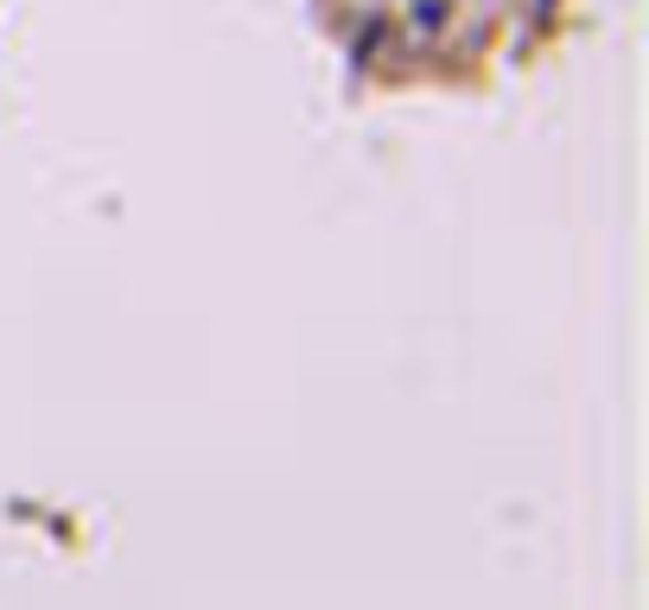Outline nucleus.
Instances as JSON below:
<instances>
[{"label": "nucleus", "instance_id": "f257e3e1", "mask_svg": "<svg viewBox=\"0 0 649 610\" xmlns=\"http://www.w3.org/2000/svg\"><path fill=\"white\" fill-rule=\"evenodd\" d=\"M440 20H446V0H415V25L420 32H440Z\"/></svg>", "mask_w": 649, "mask_h": 610}]
</instances>
